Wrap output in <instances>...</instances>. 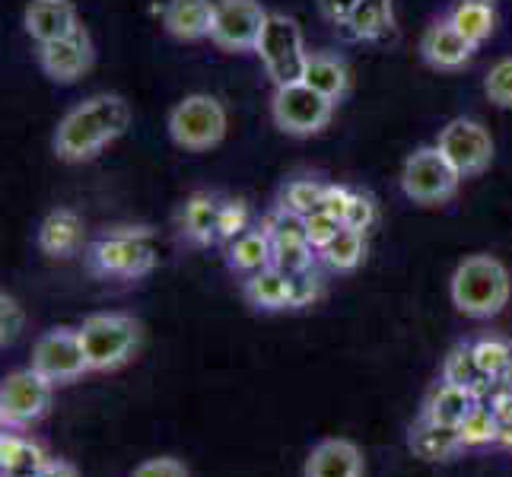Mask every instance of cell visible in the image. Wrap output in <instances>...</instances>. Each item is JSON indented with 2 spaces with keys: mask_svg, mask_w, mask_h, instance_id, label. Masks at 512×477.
<instances>
[{
  "mask_svg": "<svg viewBox=\"0 0 512 477\" xmlns=\"http://www.w3.org/2000/svg\"><path fill=\"white\" fill-rule=\"evenodd\" d=\"M131 128V105L115 93H96L74 105L55 131V153L64 163H86Z\"/></svg>",
  "mask_w": 512,
  "mask_h": 477,
  "instance_id": "6da1fadb",
  "label": "cell"
},
{
  "mask_svg": "<svg viewBox=\"0 0 512 477\" xmlns=\"http://www.w3.org/2000/svg\"><path fill=\"white\" fill-rule=\"evenodd\" d=\"M160 242L147 226H115L86 249V264L99 277L134 280L156 268Z\"/></svg>",
  "mask_w": 512,
  "mask_h": 477,
  "instance_id": "7a4b0ae2",
  "label": "cell"
},
{
  "mask_svg": "<svg viewBox=\"0 0 512 477\" xmlns=\"http://www.w3.org/2000/svg\"><path fill=\"white\" fill-rule=\"evenodd\" d=\"M509 271L493 255H471L452 274V303L468 318L500 315L509 303Z\"/></svg>",
  "mask_w": 512,
  "mask_h": 477,
  "instance_id": "3957f363",
  "label": "cell"
},
{
  "mask_svg": "<svg viewBox=\"0 0 512 477\" xmlns=\"http://www.w3.org/2000/svg\"><path fill=\"white\" fill-rule=\"evenodd\" d=\"M77 331L86 360H90V373H112V369L125 366L140 347V325L121 312H99L83 318Z\"/></svg>",
  "mask_w": 512,
  "mask_h": 477,
  "instance_id": "277c9868",
  "label": "cell"
},
{
  "mask_svg": "<svg viewBox=\"0 0 512 477\" xmlns=\"http://www.w3.org/2000/svg\"><path fill=\"white\" fill-rule=\"evenodd\" d=\"M226 128L229 118L223 102L207 93H191L169 112V137L175 140V147L188 153L214 150L217 144H223Z\"/></svg>",
  "mask_w": 512,
  "mask_h": 477,
  "instance_id": "5b68a950",
  "label": "cell"
},
{
  "mask_svg": "<svg viewBox=\"0 0 512 477\" xmlns=\"http://www.w3.org/2000/svg\"><path fill=\"white\" fill-rule=\"evenodd\" d=\"M255 55L261 58L268 77L284 86V83H296L303 80V70L309 61V51L303 42V29H299L296 20L284 13H268L264 20V29L258 35V45H255Z\"/></svg>",
  "mask_w": 512,
  "mask_h": 477,
  "instance_id": "8992f818",
  "label": "cell"
},
{
  "mask_svg": "<svg viewBox=\"0 0 512 477\" xmlns=\"http://www.w3.org/2000/svg\"><path fill=\"white\" fill-rule=\"evenodd\" d=\"M462 175L452 169L439 147H420L401 169V191L420 207H439L455 198Z\"/></svg>",
  "mask_w": 512,
  "mask_h": 477,
  "instance_id": "52a82bcc",
  "label": "cell"
},
{
  "mask_svg": "<svg viewBox=\"0 0 512 477\" xmlns=\"http://www.w3.org/2000/svg\"><path fill=\"white\" fill-rule=\"evenodd\" d=\"M271 115H274V125L284 134L312 137L328 128V121L334 115V102L322 93H315L303 80H296L274 90Z\"/></svg>",
  "mask_w": 512,
  "mask_h": 477,
  "instance_id": "ba28073f",
  "label": "cell"
},
{
  "mask_svg": "<svg viewBox=\"0 0 512 477\" xmlns=\"http://www.w3.org/2000/svg\"><path fill=\"white\" fill-rule=\"evenodd\" d=\"M32 369L42 373L51 385L77 382L83 373H90V360L74 328H51L32 347Z\"/></svg>",
  "mask_w": 512,
  "mask_h": 477,
  "instance_id": "9c48e42d",
  "label": "cell"
},
{
  "mask_svg": "<svg viewBox=\"0 0 512 477\" xmlns=\"http://www.w3.org/2000/svg\"><path fill=\"white\" fill-rule=\"evenodd\" d=\"M436 147L462 179H474V175L487 172L493 163V137L481 121H474V118L449 121V125L439 131Z\"/></svg>",
  "mask_w": 512,
  "mask_h": 477,
  "instance_id": "30bf717a",
  "label": "cell"
},
{
  "mask_svg": "<svg viewBox=\"0 0 512 477\" xmlns=\"http://www.w3.org/2000/svg\"><path fill=\"white\" fill-rule=\"evenodd\" d=\"M51 388L55 385L42 373H35L32 366L10 373L4 385H0V420H4V427L20 430L45 417L51 404Z\"/></svg>",
  "mask_w": 512,
  "mask_h": 477,
  "instance_id": "8fae6325",
  "label": "cell"
},
{
  "mask_svg": "<svg viewBox=\"0 0 512 477\" xmlns=\"http://www.w3.org/2000/svg\"><path fill=\"white\" fill-rule=\"evenodd\" d=\"M268 20L258 0H214V26H210V42L220 51H255L258 35Z\"/></svg>",
  "mask_w": 512,
  "mask_h": 477,
  "instance_id": "7c38bea8",
  "label": "cell"
},
{
  "mask_svg": "<svg viewBox=\"0 0 512 477\" xmlns=\"http://www.w3.org/2000/svg\"><path fill=\"white\" fill-rule=\"evenodd\" d=\"M39 67L45 70L48 80L55 83H77L86 70L93 67V42L83 29L58 42L39 45Z\"/></svg>",
  "mask_w": 512,
  "mask_h": 477,
  "instance_id": "4fadbf2b",
  "label": "cell"
},
{
  "mask_svg": "<svg viewBox=\"0 0 512 477\" xmlns=\"http://www.w3.org/2000/svg\"><path fill=\"white\" fill-rule=\"evenodd\" d=\"M23 26L35 45L67 39V35L83 29L77 7L70 0H29V7L23 13Z\"/></svg>",
  "mask_w": 512,
  "mask_h": 477,
  "instance_id": "5bb4252c",
  "label": "cell"
},
{
  "mask_svg": "<svg viewBox=\"0 0 512 477\" xmlns=\"http://www.w3.org/2000/svg\"><path fill=\"white\" fill-rule=\"evenodd\" d=\"M303 477H363V452L350 439H322L312 446L303 465Z\"/></svg>",
  "mask_w": 512,
  "mask_h": 477,
  "instance_id": "9a60e30c",
  "label": "cell"
},
{
  "mask_svg": "<svg viewBox=\"0 0 512 477\" xmlns=\"http://www.w3.org/2000/svg\"><path fill=\"white\" fill-rule=\"evenodd\" d=\"M420 55L436 70H462L474 55V45L449 20H443V23H433L427 32H423Z\"/></svg>",
  "mask_w": 512,
  "mask_h": 477,
  "instance_id": "2e32d148",
  "label": "cell"
},
{
  "mask_svg": "<svg viewBox=\"0 0 512 477\" xmlns=\"http://www.w3.org/2000/svg\"><path fill=\"white\" fill-rule=\"evenodd\" d=\"M163 26L169 35H175V39H182V42L210 39V26H214V0H166Z\"/></svg>",
  "mask_w": 512,
  "mask_h": 477,
  "instance_id": "e0dca14e",
  "label": "cell"
},
{
  "mask_svg": "<svg viewBox=\"0 0 512 477\" xmlns=\"http://www.w3.org/2000/svg\"><path fill=\"white\" fill-rule=\"evenodd\" d=\"M83 245V220L77 210L58 207L39 226V249L51 258H70Z\"/></svg>",
  "mask_w": 512,
  "mask_h": 477,
  "instance_id": "ac0fdd59",
  "label": "cell"
},
{
  "mask_svg": "<svg viewBox=\"0 0 512 477\" xmlns=\"http://www.w3.org/2000/svg\"><path fill=\"white\" fill-rule=\"evenodd\" d=\"M408 446L417 458H423V462H446V458L465 449L462 433L452 427H443V423H433L430 417H420L414 423Z\"/></svg>",
  "mask_w": 512,
  "mask_h": 477,
  "instance_id": "d6986e66",
  "label": "cell"
},
{
  "mask_svg": "<svg viewBox=\"0 0 512 477\" xmlns=\"http://www.w3.org/2000/svg\"><path fill=\"white\" fill-rule=\"evenodd\" d=\"M182 236L194 245H210L220 239V198L214 194H191L179 214Z\"/></svg>",
  "mask_w": 512,
  "mask_h": 477,
  "instance_id": "ffe728a7",
  "label": "cell"
},
{
  "mask_svg": "<svg viewBox=\"0 0 512 477\" xmlns=\"http://www.w3.org/2000/svg\"><path fill=\"white\" fill-rule=\"evenodd\" d=\"M249 306L264 309V312H280V309H293V277H287L284 271H277L274 264L264 268L258 274L245 277L242 287Z\"/></svg>",
  "mask_w": 512,
  "mask_h": 477,
  "instance_id": "44dd1931",
  "label": "cell"
},
{
  "mask_svg": "<svg viewBox=\"0 0 512 477\" xmlns=\"http://www.w3.org/2000/svg\"><path fill=\"white\" fill-rule=\"evenodd\" d=\"M344 29L357 42L385 39V35L395 32V0H360Z\"/></svg>",
  "mask_w": 512,
  "mask_h": 477,
  "instance_id": "7402d4cb",
  "label": "cell"
},
{
  "mask_svg": "<svg viewBox=\"0 0 512 477\" xmlns=\"http://www.w3.org/2000/svg\"><path fill=\"white\" fill-rule=\"evenodd\" d=\"M474 408H478V392H471V388H462V385H452V382H443L430 395L423 417H430L433 423H443V427L458 430Z\"/></svg>",
  "mask_w": 512,
  "mask_h": 477,
  "instance_id": "603a6c76",
  "label": "cell"
},
{
  "mask_svg": "<svg viewBox=\"0 0 512 477\" xmlns=\"http://www.w3.org/2000/svg\"><path fill=\"white\" fill-rule=\"evenodd\" d=\"M229 268L242 274H258L264 268H271L274 261V239L268 236V229H249L239 239L229 242Z\"/></svg>",
  "mask_w": 512,
  "mask_h": 477,
  "instance_id": "cb8c5ba5",
  "label": "cell"
},
{
  "mask_svg": "<svg viewBox=\"0 0 512 477\" xmlns=\"http://www.w3.org/2000/svg\"><path fill=\"white\" fill-rule=\"evenodd\" d=\"M449 23L478 48L497 32V10L490 0H458V7L449 13Z\"/></svg>",
  "mask_w": 512,
  "mask_h": 477,
  "instance_id": "d4e9b609",
  "label": "cell"
},
{
  "mask_svg": "<svg viewBox=\"0 0 512 477\" xmlns=\"http://www.w3.org/2000/svg\"><path fill=\"white\" fill-rule=\"evenodd\" d=\"M303 83L312 86L315 93L328 96L331 102H338L347 93L350 77H347V67H344L341 58H334V55H309L306 70H303Z\"/></svg>",
  "mask_w": 512,
  "mask_h": 477,
  "instance_id": "484cf974",
  "label": "cell"
},
{
  "mask_svg": "<svg viewBox=\"0 0 512 477\" xmlns=\"http://www.w3.org/2000/svg\"><path fill=\"white\" fill-rule=\"evenodd\" d=\"M45 452L29 443V439L4 433L0 436V471L4 477H26V474H39L45 468Z\"/></svg>",
  "mask_w": 512,
  "mask_h": 477,
  "instance_id": "4316f807",
  "label": "cell"
},
{
  "mask_svg": "<svg viewBox=\"0 0 512 477\" xmlns=\"http://www.w3.org/2000/svg\"><path fill=\"white\" fill-rule=\"evenodd\" d=\"M322 258L334 271H353L366 258V233H360V229H350V226H341L338 236H334L322 249Z\"/></svg>",
  "mask_w": 512,
  "mask_h": 477,
  "instance_id": "83f0119b",
  "label": "cell"
},
{
  "mask_svg": "<svg viewBox=\"0 0 512 477\" xmlns=\"http://www.w3.org/2000/svg\"><path fill=\"white\" fill-rule=\"evenodd\" d=\"M443 382H452V385H462V388H471V392H481V388L490 382L484 376V369L474 360V350L471 344L465 347H455L449 357H446V366H443Z\"/></svg>",
  "mask_w": 512,
  "mask_h": 477,
  "instance_id": "f1b7e54d",
  "label": "cell"
},
{
  "mask_svg": "<svg viewBox=\"0 0 512 477\" xmlns=\"http://www.w3.org/2000/svg\"><path fill=\"white\" fill-rule=\"evenodd\" d=\"M312 245L306 236H290V239H274V268L284 271L287 277H299L312 271Z\"/></svg>",
  "mask_w": 512,
  "mask_h": 477,
  "instance_id": "f546056e",
  "label": "cell"
},
{
  "mask_svg": "<svg viewBox=\"0 0 512 477\" xmlns=\"http://www.w3.org/2000/svg\"><path fill=\"white\" fill-rule=\"evenodd\" d=\"M322 198H325V185L315 182V179H293L284 194H280V207L290 210L296 217H309L312 210L322 207Z\"/></svg>",
  "mask_w": 512,
  "mask_h": 477,
  "instance_id": "4dcf8cb0",
  "label": "cell"
},
{
  "mask_svg": "<svg viewBox=\"0 0 512 477\" xmlns=\"http://www.w3.org/2000/svg\"><path fill=\"white\" fill-rule=\"evenodd\" d=\"M458 433H462V443L465 446H487V443H497V414H493L490 404H481L474 408L465 423L458 427Z\"/></svg>",
  "mask_w": 512,
  "mask_h": 477,
  "instance_id": "1f68e13d",
  "label": "cell"
},
{
  "mask_svg": "<svg viewBox=\"0 0 512 477\" xmlns=\"http://www.w3.org/2000/svg\"><path fill=\"white\" fill-rule=\"evenodd\" d=\"M474 350V360H478V366L484 369L487 379H503L506 369L512 363V347L497 341V338H484L478 344H471Z\"/></svg>",
  "mask_w": 512,
  "mask_h": 477,
  "instance_id": "d6a6232c",
  "label": "cell"
},
{
  "mask_svg": "<svg viewBox=\"0 0 512 477\" xmlns=\"http://www.w3.org/2000/svg\"><path fill=\"white\" fill-rule=\"evenodd\" d=\"M252 210L242 198H226L220 201V239H239L242 233H249Z\"/></svg>",
  "mask_w": 512,
  "mask_h": 477,
  "instance_id": "836d02e7",
  "label": "cell"
},
{
  "mask_svg": "<svg viewBox=\"0 0 512 477\" xmlns=\"http://www.w3.org/2000/svg\"><path fill=\"white\" fill-rule=\"evenodd\" d=\"M484 93L493 105L512 109V58H503L490 67V74L484 80Z\"/></svg>",
  "mask_w": 512,
  "mask_h": 477,
  "instance_id": "e575fe53",
  "label": "cell"
},
{
  "mask_svg": "<svg viewBox=\"0 0 512 477\" xmlns=\"http://www.w3.org/2000/svg\"><path fill=\"white\" fill-rule=\"evenodd\" d=\"M306 220V239H309V245L315 252H322L325 245L338 236V229L344 226L338 217H331V214H325V210H312L309 217H303Z\"/></svg>",
  "mask_w": 512,
  "mask_h": 477,
  "instance_id": "d590c367",
  "label": "cell"
},
{
  "mask_svg": "<svg viewBox=\"0 0 512 477\" xmlns=\"http://www.w3.org/2000/svg\"><path fill=\"white\" fill-rule=\"evenodd\" d=\"M26 325V312L23 306L16 303L13 296L7 293H0V344H13L16 338H20V331Z\"/></svg>",
  "mask_w": 512,
  "mask_h": 477,
  "instance_id": "8d00e7d4",
  "label": "cell"
},
{
  "mask_svg": "<svg viewBox=\"0 0 512 477\" xmlns=\"http://www.w3.org/2000/svg\"><path fill=\"white\" fill-rule=\"evenodd\" d=\"M373 223H376V201L369 198V194H363V191H353L350 204H347V214H344V226L366 233Z\"/></svg>",
  "mask_w": 512,
  "mask_h": 477,
  "instance_id": "74e56055",
  "label": "cell"
},
{
  "mask_svg": "<svg viewBox=\"0 0 512 477\" xmlns=\"http://www.w3.org/2000/svg\"><path fill=\"white\" fill-rule=\"evenodd\" d=\"M131 477H191V471L179 462V458L160 455V458H147V462H140Z\"/></svg>",
  "mask_w": 512,
  "mask_h": 477,
  "instance_id": "f35d334b",
  "label": "cell"
},
{
  "mask_svg": "<svg viewBox=\"0 0 512 477\" xmlns=\"http://www.w3.org/2000/svg\"><path fill=\"white\" fill-rule=\"evenodd\" d=\"M490 408L497 414V446L512 449V388H506L500 398H493Z\"/></svg>",
  "mask_w": 512,
  "mask_h": 477,
  "instance_id": "ab89813d",
  "label": "cell"
},
{
  "mask_svg": "<svg viewBox=\"0 0 512 477\" xmlns=\"http://www.w3.org/2000/svg\"><path fill=\"white\" fill-rule=\"evenodd\" d=\"M350 188H344V185H325V198H322V207L319 210H325V214H331V217H338L341 223H344V214H347V204H350Z\"/></svg>",
  "mask_w": 512,
  "mask_h": 477,
  "instance_id": "60d3db41",
  "label": "cell"
},
{
  "mask_svg": "<svg viewBox=\"0 0 512 477\" xmlns=\"http://www.w3.org/2000/svg\"><path fill=\"white\" fill-rule=\"evenodd\" d=\"M357 4H360V0H319V10H322L325 20L344 26L350 20V13L357 10Z\"/></svg>",
  "mask_w": 512,
  "mask_h": 477,
  "instance_id": "b9f144b4",
  "label": "cell"
},
{
  "mask_svg": "<svg viewBox=\"0 0 512 477\" xmlns=\"http://www.w3.org/2000/svg\"><path fill=\"white\" fill-rule=\"evenodd\" d=\"M315 296H319V287H315V277H312V271H309V274H299V277H293V309H299V306H309Z\"/></svg>",
  "mask_w": 512,
  "mask_h": 477,
  "instance_id": "7bdbcfd3",
  "label": "cell"
},
{
  "mask_svg": "<svg viewBox=\"0 0 512 477\" xmlns=\"http://www.w3.org/2000/svg\"><path fill=\"white\" fill-rule=\"evenodd\" d=\"M39 477H77V468L70 462H61V458H48L45 468L39 471Z\"/></svg>",
  "mask_w": 512,
  "mask_h": 477,
  "instance_id": "ee69618b",
  "label": "cell"
},
{
  "mask_svg": "<svg viewBox=\"0 0 512 477\" xmlns=\"http://www.w3.org/2000/svg\"><path fill=\"white\" fill-rule=\"evenodd\" d=\"M503 385H506V388H512V363H509V369H506V376H503Z\"/></svg>",
  "mask_w": 512,
  "mask_h": 477,
  "instance_id": "f6af8a7d",
  "label": "cell"
},
{
  "mask_svg": "<svg viewBox=\"0 0 512 477\" xmlns=\"http://www.w3.org/2000/svg\"><path fill=\"white\" fill-rule=\"evenodd\" d=\"M26 477H39V474H26Z\"/></svg>",
  "mask_w": 512,
  "mask_h": 477,
  "instance_id": "bcb514c9",
  "label": "cell"
}]
</instances>
